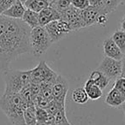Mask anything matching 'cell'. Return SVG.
Returning <instances> with one entry per match:
<instances>
[{
    "mask_svg": "<svg viewBox=\"0 0 125 125\" xmlns=\"http://www.w3.org/2000/svg\"><path fill=\"white\" fill-rule=\"evenodd\" d=\"M98 70L105 75L110 80L116 79L120 76L122 72V62L121 60L104 57L101 61Z\"/></svg>",
    "mask_w": 125,
    "mask_h": 125,
    "instance_id": "7",
    "label": "cell"
},
{
    "mask_svg": "<svg viewBox=\"0 0 125 125\" xmlns=\"http://www.w3.org/2000/svg\"><path fill=\"white\" fill-rule=\"evenodd\" d=\"M121 107H122V110H123V113H124V115H125V102L123 103V104H122V105H121Z\"/></svg>",
    "mask_w": 125,
    "mask_h": 125,
    "instance_id": "34",
    "label": "cell"
},
{
    "mask_svg": "<svg viewBox=\"0 0 125 125\" xmlns=\"http://www.w3.org/2000/svg\"><path fill=\"white\" fill-rule=\"evenodd\" d=\"M124 102L125 96L114 87H112L110 90V92L108 93L107 96L105 98V100H104V103L107 105L114 108L120 107Z\"/></svg>",
    "mask_w": 125,
    "mask_h": 125,
    "instance_id": "12",
    "label": "cell"
},
{
    "mask_svg": "<svg viewBox=\"0 0 125 125\" xmlns=\"http://www.w3.org/2000/svg\"><path fill=\"white\" fill-rule=\"evenodd\" d=\"M83 88L85 89L88 98L90 99H92V100L99 99L103 95L102 90L89 78L87 79V82H85V85H84Z\"/></svg>",
    "mask_w": 125,
    "mask_h": 125,
    "instance_id": "15",
    "label": "cell"
},
{
    "mask_svg": "<svg viewBox=\"0 0 125 125\" xmlns=\"http://www.w3.org/2000/svg\"><path fill=\"white\" fill-rule=\"evenodd\" d=\"M71 5L78 10H85L88 7L89 0H71Z\"/></svg>",
    "mask_w": 125,
    "mask_h": 125,
    "instance_id": "28",
    "label": "cell"
},
{
    "mask_svg": "<svg viewBox=\"0 0 125 125\" xmlns=\"http://www.w3.org/2000/svg\"><path fill=\"white\" fill-rule=\"evenodd\" d=\"M111 39L116 43V45L119 47L123 54L125 52V32L123 30H116L111 35Z\"/></svg>",
    "mask_w": 125,
    "mask_h": 125,
    "instance_id": "22",
    "label": "cell"
},
{
    "mask_svg": "<svg viewBox=\"0 0 125 125\" xmlns=\"http://www.w3.org/2000/svg\"><path fill=\"white\" fill-rule=\"evenodd\" d=\"M89 4H90V6H92L94 9L97 10L99 12V14L108 15L107 13H106L105 8H104V3H103V0H89Z\"/></svg>",
    "mask_w": 125,
    "mask_h": 125,
    "instance_id": "25",
    "label": "cell"
},
{
    "mask_svg": "<svg viewBox=\"0 0 125 125\" xmlns=\"http://www.w3.org/2000/svg\"><path fill=\"white\" fill-rule=\"evenodd\" d=\"M89 79L92 80L101 90L106 88V87H107L110 82V79L108 78L105 75H104L102 72L98 70H94V71L90 74Z\"/></svg>",
    "mask_w": 125,
    "mask_h": 125,
    "instance_id": "17",
    "label": "cell"
},
{
    "mask_svg": "<svg viewBox=\"0 0 125 125\" xmlns=\"http://www.w3.org/2000/svg\"><path fill=\"white\" fill-rule=\"evenodd\" d=\"M20 1H21V2L22 3V4H24V2L26 1V0H20Z\"/></svg>",
    "mask_w": 125,
    "mask_h": 125,
    "instance_id": "36",
    "label": "cell"
},
{
    "mask_svg": "<svg viewBox=\"0 0 125 125\" xmlns=\"http://www.w3.org/2000/svg\"><path fill=\"white\" fill-rule=\"evenodd\" d=\"M72 100L77 104H84L88 101L89 98L83 87H78L73 90L71 94Z\"/></svg>",
    "mask_w": 125,
    "mask_h": 125,
    "instance_id": "20",
    "label": "cell"
},
{
    "mask_svg": "<svg viewBox=\"0 0 125 125\" xmlns=\"http://www.w3.org/2000/svg\"><path fill=\"white\" fill-rule=\"evenodd\" d=\"M45 1H46V2H48L49 4H50V3H52V1H53V0H45Z\"/></svg>",
    "mask_w": 125,
    "mask_h": 125,
    "instance_id": "35",
    "label": "cell"
},
{
    "mask_svg": "<svg viewBox=\"0 0 125 125\" xmlns=\"http://www.w3.org/2000/svg\"><path fill=\"white\" fill-rule=\"evenodd\" d=\"M31 28L21 19L0 16V70L5 72L19 56L31 52Z\"/></svg>",
    "mask_w": 125,
    "mask_h": 125,
    "instance_id": "1",
    "label": "cell"
},
{
    "mask_svg": "<svg viewBox=\"0 0 125 125\" xmlns=\"http://www.w3.org/2000/svg\"><path fill=\"white\" fill-rule=\"evenodd\" d=\"M16 0H0V16L9 9Z\"/></svg>",
    "mask_w": 125,
    "mask_h": 125,
    "instance_id": "29",
    "label": "cell"
},
{
    "mask_svg": "<svg viewBox=\"0 0 125 125\" xmlns=\"http://www.w3.org/2000/svg\"><path fill=\"white\" fill-rule=\"evenodd\" d=\"M107 21H108L107 15L99 14V16H98V18H97V22H96V24L104 27V26H106V24H107Z\"/></svg>",
    "mask_w": 125,
    "mask_h": 125,
    "instance_id": "30",
    "label": "cell"
},
{
    "mask_svg": "<svg viewBox=\"0 0 125 125\" xmlns=\"http://www.w3.org/2000/svg\"><path fill=\"white\" fill-rule=\"evenodd\" d=\"M25 125H36V106L34 104L28 105L24 111Z\"/></svg>",
    "mask_w": 125,
    "mask_h": 125,
    "instance_id": "21",
    "label": "cell"
},
{
    "mask_svg": "<svg viewBox=\"0 0 125 125\" xmlns=\"http://www.w3.org/2000/svg\"><path fill=\"white\" fill-rule=\"evenodd\" d=\"M69 90V83L68 81L62 77V75H57L55 82L52 84V99L54 100L60 102L62 104H65V99H66L67 93Z\"/></svg>",
    "mask_w": 125,
    "mask_h": 125,
    "instance_id": "9",
    "label": "cell"
},
{
    "mask_svg": "<svg viewBox=\"0 0 125 125\" xmlns=\"http://www.w3.org/2000/svg\"><path fill=\"white\" fill-rule=\"evenodd\" d=\"M28 106L19 94H3L0 98V108L13 125H25L24 111Z\"/></svg>",
    "mask_w": 125,
    "mask_h": 125,
    "instance_id": "2",
    "label": "cell"
},
{
    "mask_svg": "<svg viewBox=\"0 0 125 125\" xmlns=\"http://www.w3.org/2000/svg\"><path fill=\"white\" fill-rule=\"evenodd\" d=\"M99 15V11L90 5L87 9L81 10V16H82L84 27L87 28V27H90L92 25L96 24Z\"/></svg>",
    "mask_w": 125,
    "mask_h": 125,
    "instance_id": "14",
    "label": "cell"
},
{
    "mask_svg": "<svg viewBox=\"0 0 125 125\" xmlns=\"http://www.w3.org/2000/svg\"><path fill=\"white\" fill-rule=\"evenodd\" d=\"M61 19V15L57 10H56L52 6H47L46 8L42 10L39 12V20H40V26L45 27L51 21H57Z\"/></svg>",
    "mask_w": 125,
    "mask_h": 125,
    "instance_id": "11",
    "label": "cell"
},
{
    "mask_svg": "<svg viewBox=\"0 0 125 125\" xmlns=\"http://www.w3.org/2000/svg\"><path fill=\"white\" fill-rule=\"evenodd\" d=\"M25 10H26V8L24 4L20 0H16L1 16H4L6 17L12 18V19H21Z\"/></svg>",
    "mask_w": 125,
    "mask_h": 125,
    "instance_id": "13",
    "label": "cell"
},
{
    "mask_svg": "<svg viewBox=\"0 0 125 125\" xmlns=\"http://www.w3.org/2000/svg\"><path fill=\"white\" fill-rule=\"evenodd\" d=\"M4 73V94H19L31 82V70H8Z\"/></svg>",
    "mask_w": 125,
    "mask_h": 125,
    "instance_id": "3",
    "label": "cell"
},
{
    "mask_svg": "<svg viewBox=\"0 0 125 125\" xmlns=\"http://www.w3.org/2000/svg\"><path fill=\"white\" fill-rule=\"evenodd\" d=\"M114 88H116V90H118L122 94L125 96V78L124 77L119 76L116 79L114 82Z\"/></svg>",
    "mask_w": 125,
    "mask_h": 125,
    "instance_id": "26",
    "label": "cell"
},
{
    "mask_svg": "<svg viewBox=\"0 0 125 125\" xmlns=\"http://www.w3.org/2000/svg\"><path fill=\"white\" fill-rule=\"evenodd\" d=\"M61 19L70 25L72 31H79L81 28H85L81 16V10L76 9L72 5L61 13Z\"/></svg>",
    "mask_w": 125,
    "mask_h": 125,
    "instance_id": "8",
    "label": "cell"
},
{
    "mask_svg": "<svg viewBox=\"0 0 125 125\" xmlns=\"http://www.w3.org/2000/svg\"><path fill=\"white\" fill-rule=\"evenodd\" d=\"M103 49H104V57H111L116 60H122L124 57V54L122 52L119 47L116 45L111 37L107 38L103 42Z\"/></svg>",
    "mask_w": 125,
    "mask_h": 125,
    "instance_id": "10",
    "label": "cell"
},
{
    "mask_svg": "<svg viewBox=\"0 0 125 125\" xmlns=\"http://www.w3.org/2000/svg\"><path fill=\"white\" fill-rule=\"evenodd\" d=\"M123 0H103L104 8L107 14L113 12L116 10V8L120 5Z\"/></svg>",
    "mask_w": 125,
    "mask_h": 125,
    "instance_id": "24",
    "label": "cell"
},
{
    "mask_svg": "<svg viewBox=\"0 0 125 125\" xmlns=\"http://www.w3.org/2000/svg\"><path fill=\"white\" fill-rule=\"evenodd\" d=\"M57 74L48 66L45 61H40L34 69L31 70V82L35 83L55 82Z\"/></svg>",
    "mask_w": 125,
    "mask_h": 125,
    "instance_id": "5",
    "label": "cell"
},
{
    "mask_svg": "<svg viewBox=\"0 0 125 125\" xmlns=\"http://www.w3.org/2000/svg\"><path fill=\"white\" fill-rule=\"evenodd\" d=\"M121 62H122V72H121L120 76L124 77L125 78V56L123 57V59L121 60Z\"/></svg>",
    "mask_w": 125,
    "mask_h": 125,
    "instance_id": "31",
    "label": "cell"
},
{
    "mask_svg": "<svg viewBox=\"0 0 125 125\" xmlns=\"http://www.w3.org/2000/svg\"><path fill=\"white\" fill-rule=\"evenodd\" d=\"M120 25H121V30H123V31L125 32V15L123 16V17L122 18Z\"/></svg>",
    "mask_w": 125,
    "mask_h": 125,
    "instance_id": "32",
    "label": "cell"
},
{
    "mask_svg": "<svg viewBox=\"0 0 125 125\" xmlns=\"http://www.w3.org/2000/svg\"><path fill=\"white\" fill-rule=\"evenodd\" d=\"M48 33L45 27L39 26L31 29L30 32V45H31V53L33 56L39 57L43 55L52 45Z\"/></svg>",
    "mask_w": 125,
    "mask_h": 125,
    "instance_id": "4",
    "label": "cell"
},
{
    "mask_svg": "<svg viewBox=\"0 0 125 125\" xmlns=\"http://www.w3.org/2000/svg\"><path fill=\"white\" fill-rule=\"evenodd\" d=\"M36 118L37 122H47L49 118V115L46 110L36 106Z\"/></svg>",
    "mask_w": 125,
    "mask_h": 125,
    "instance_id": "27",
    "label": "cell"
},
{
    "mask_svg": "<svg viewBox=\"0 0 125 125\" xmlns=\"http://www.w3.org/2000/svg\"><path fill=\"white\" fill-rule=\"evenodd\" d=\"M23 4L26 9L31 10L39 13L43 9L49 6L50 4L45 0H26Z\"/></svg>",
    "mask_w": 125,
    "mask_h": 125,
    "instance_id": "19",
    "label": "cell"
},
{
    "mask_svg": "<svg viewBox=\"0 0 125 125\" xmlns=\"http://www.w3.org/2000/svg\"><path fill=\"white\" fill-rule=\"evenodd\" d=\"M47 121L50 123L51 125H72L66 116L65 109H62L57 111L54 116H49Z\"/></svg>",
    "mask_w": 125,
    "mask_h": 125,
    "instance_id": "18",
    "label": "cell"
},
{
    "mask_svg": "<svg viewBox=\"0 0 125 125\" xmlns=\"http://www.w3.org/2000/svg\"><path fill=\"white\" fill-rule=\"evenodd\" d=\"M49 5L53 7L61 15V13L71 6V0H53Z\"/></svg>",
    "mask_w": 125,
    "mask_h": 125,
    "instance_id": "23",
    "label": "cell"
},
{
    "mask_svg": "<svg viewBox=\"0 0 125 125\" xmlns=\"http://www.w3.org/2000/svg\"><path fill=\"white\" fill-rule=\"evenodd\" d=\"M124 56H125V52H124Z\"/></svg>",
    "mask_w": 125,
    "mask_h": 125,
    "instance_id": "37",
    "label": "cell"
},
{
    "mask_svg": "<svg viewBox=\"0 0 125 125\" xmlns=\"http://www.w3.org/2000/svg\"><path fill=\"white\" fill-rule=\"evenodd\" d=\"M45 28L53 43L62 40L68 33L72 32L70 25L62 19L51 21L50 23L45 25Z\"/></svg>",
    "mask_w": 125,
    "mask_h": 125,
    "instance_id": "6",
    "label": "cell"
},
{
    "mask_svg": "<svg viewBox=\"0 0 125 125\" xmlns=\"http://www.w3.org/2000/svg\"><path fill=\"white\" fill-rule=\"evenodd\" d=\"M21 20H22L31 29L40 26L39 13L35 12V11H33V10H31L26 9Z\"/></svg>",
    "mask_w": 125,
    "mask_h": 125,
    "instance_id": "16",
    "label": "cell"
},
{
    "mask_svg": "<svg viewBox=\"0 0 125 125\" xmlns=\"http://www.w3.org/2000/svg\"><path fill=\"white\" fill-rule=\"evenodd\" d=\"M36 125H51L48 121L47 122H37Z\"/></svg>",
    "mask_w": 125,
    "mask_h": 125,
    "instance_id": "33",
    "label": "cell"
}]
</instances>
